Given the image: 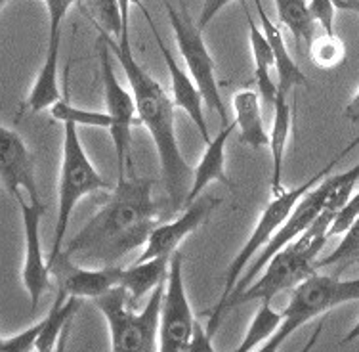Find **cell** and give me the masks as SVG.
Here are the masks:
<instances>
[{"label": "cell", "instance_id": "11", "mask_svg": "<svg viewBox=\"0 0 359 352\" xmlns=\"http://www.w3.org/2000/svg\"><path fill=\"white\" fill-rule=\"evenodd\" d=\"M18 205L25 235V261L21 270V280L31 299V311H36L39 301L48 291L52 274L41 242V221L42 214L46 213V205L42 201H27L23 195L18 200Z\"/></svg>", "mask_w": 359, "mask_h": 352}, {"label": "cell", "instance_id": "39", "mask_svg": "<svg viewBox=\"0 0 359 352\" xmlns=\"http://www.w3.org/2000/svg\"><path fill=\"white\" fill-rule=\"evenodd\" d=\"M337 10H344V12H353L359 15V0H334Z\"/></svg>", "mask_w": 359, "mask_h": 352}, {"label": "cell", "instance_id": "8", "mask_svg": "<svg viewBox=\"0 0 359 352\" xmlns=\"http://www.w3.org/2000/svg\"><path fill=\"white\" fill-rule=\"evenodd\" d=\"M161 2L166 8L168 21H170L174 39H176V46L180 50V56L186 62L189 75L195 81V84L199 86L205 104L218 113L222 126H226L229 123L228 107H226V102H224V98L220 94V86H218L215 73V58L208 52L207 42L203 39V31L197 25V21H194V18L187 12V8L184 4L178 10L168 0H161Z\"/></svg>", "mask_w": 359, "mask_h": 352}, {"label": "cell", "instance_id": "22", "mask_svg": "<svg viewBox=\"0 0 359 352\" xmlns=\"http://www.w3.org/2000/svg\"><path fill=\"white\" fill-rule=\"evenodd\" d=\"M83 299L67 295L63 289H57V297L46 316L42 318V332L36 341L39 352H50L57 348V345H63V339L67 335L69 324L75 312L79 311Z\"/></svg>", "mask_w": 359, "mask_h": 352}, {"label": "cell", "instance_id": "40", "mask_svg": "<svg viewBox=\"0 0 359 352\" xmlns=\"http://www.w3.org/2000/svg\"><path fill=\"white\" fill-rule=\"evenodd\" d=\"M359 339V320L355 322V325H353L350 332L346 333V337L340 341V345H348V343H353V341H358Z\"/></svg>", "mask_w": 359, "mask_h": 352}, {"label": "cell", "instance_id": "31", "mask_svg": "<svg viewBox=\"0 0 359 352\" xmlns=\"http://www.w3.org/2000/svg\"><path fill=\"white\" fill-rule=\"evenodd\" d=\"M42 332V320L33 324L27 330H23L18 335L0 341V352H31L36 348V341Z\"/></svg>", "mask_w": 359, "mask_h": 352}, {"label": "cell", "instance_id": "30", "mask_svg": "<svg viewBox=\"0 0 359 352\" xmlns=\"http://www.w3.org/2000/svg\"><path fill=\"white\" fill-rule=\"evenodd\" d=\"M359 182V163L348 169L344 173L340 174H329L327 176V186H329V195H327V203H325V209L327 211H332L337 213L346 201L350 200L353 188Z\"/></svg>", "mask_w": 359, "mask_h": 352}, {"label": "cell", "instance_id": "18", "mask_svg": "<svg viewBox=\"0 0 359 352\" xmlns=\"http://www.w3.org/2000/svg\"><path fill=\"white\" fill-rule=\"evenodd\" d=\"M241 4L243 12L247 15V23H249V42L250 50H252V60H255V79L256 86H258V96L266 105V110L273 111L277 98V83L271 79V67L276 65L273 52L269 46L268 37L264 35V31L256 27L245 0H241Z\"/></svg>", "mask_w": 359, "mask_h": 352}, {"label": "cell", "instance_id": "14", "mask_svg": "<svg viewBox=\"0 0 359 352\" xmlns=\"http://www.w3.org/2000/svg\"><path fill=\"white\" fill-rule=\"evenodd\" d=\"M134 4H138L140 10L144 12L145 20L149 23V27L153 31V37H155V41H157V46H159L161 54L165 58V65L166 70H168V75H170V84H172V102L176 107L180 110H184L189 115V119L194 121L195 129L199 131L201 138L208 142L210 140V134H208V124H207V115H205V111H203V104H205V100H203V94H201L199 86L195 84V81L191 79V75H187L186 71L180 67L178 60L174 58V54L168 50L163 39H161V33L157 25L153 23L151 15L147 14V10L142 4V0H136Z\"/></svg>", "mask_w": 359, "mask_h": 352}, {"label": "cell", "instance_id": "29", "mask_svg": "<svg viewBox=\"0 0 359 352\" xmlns=\"http://www.w3.org/2000/svg\"><path fill=\"white\" fill-rule=\"evenodd\" d=\"M308 48H310L311 62L321 70H334L346 60L344 42L340 41L334 33H331V35L323 33L319 37L316 35Z\"/></svg>", "mask_w": 359, "mask_h": 352}, {"label": "cell", "instance_id": "19", "mask_svg": "<svg viewBox=\"0 0 359 352\" xmlns=\"http://www.w3.org/2000/svg\"><path fill=\"white\" fill-rule=\"evenodd\" d=\"M287 94L277 92L276 105H273V123H271V136H269V153H271V194L277 195L285 190L283 167L287 144H289L290 131H292V110H290Z\"/></svg>", "mask_w": 359, "mask_h": 352}, {"label": "cell", "instance_id": "15", "mask_svg": "<svg viewBox=\"0 0 359 352\" xmlns=\"http://www.w3.org/2000/svg\"><path fill=\"white\" fill-rule=\"evenodd\" d=\"M52 272L57 278V285L67 295L79 299H94L104 295L105 291L121 283V266H96V268H83L73 264L71 259L57 256L52 266Z\"/></svg>", "mask_w": 359, "mask_h": 352}, {"label": "cell", "instance_id": "35", "mask_svg": "<svg viewBox=\"0 0 359 352\" xmlns=\"http://www.w3.org/2000/svg\"><path fill=\"white\" fill-rule=\"evenodd\" d=\"M231 2H235V0H203V8H201L199 18H197V25H199L201 31H205L208 23Z\"/></svg>", "mask_w": 359, "mask_h": 352}, {"label": "cell", "instance_id": "37", "mask_svg": "<svg viewBox=\"0 0 359 352\" xmlns=\"http://www.w3.org/2000/svg\"><path fill=\"white\" fill-rule=\"evenodd\" d=\"M136 0H118L121 4V15H123V25H125V39L121 44H130V6Z\"/></svg>", "mask_w": 359, "mask_h": 352}, {"label": "cell", "instance_id": "12", "mask_svg": "<svg viewBox=\"0 0 359 352\" xmlns=\"http://www.w3.org/2000/svg\"><path fill=\"white\" fill-rule=\"evenodd\" d=\"M0 184L15 201L21 197V190L27 192L31 201H41L35 159L20 134L4 124H0Z\"/></svg>", "mask_w": 359, "mask_h": 352}, {"label": "cell", "instance_id": "17", "mask_svg": "<svg viewBox=\"0 0 359 352\" xmlns=\"http://www.w3.org/2000/svg\"><path fill=\"white\" fill-rule=\"evenodd\" d=\"M255 4L260 23H262L264 35L268 37L269 46H271V52H273V60H276L273 70L277 71V92H283V94L289 96L290 90L294 86H300V84L308 86L310 81L304 75V71L298 67V63L292 60V56L289 54L283 35H281V31H279L276 23L269 20V15L266 14L262 0H255Z\"/></svg>", "mask_w": 359, "mask_h": 352}, {"label": "cell", "instance_id": "24", "mask_svg": "<svg viewBox=\"0 0 359 352\" xmlns=\"http://www.w3.org/2000/svg\"><path fill=\"white\" fill-rule=\"evenodd\" d=\"M273 2H276L279 21L290 31L298 52L302 48V42L310 46V42L316 37L318 23L311 15L308 0H273Z\"/></svg>", "mask_w": 359, "mask_h": 352}, {"label": "cell", "instance_id": "38", "mask_svg": "<svg viewBox=\"0 0 359 352\" xmlns=\"http://www.w3.org/2000/svg\"><path fill=\"white\" fill-rule=\"evenodd\" d=\"M344 115H346V119H350L352 123H358L359 121V89H358V92L353 94L352 102L346 105Z\"/></svg>", "mask_w": 359, "mask_h": 352}, {"label": "cell", "instance_id": "2", "mask_svg": "<svg viewBox=\"0 0 359 352\" xmlns=\"http://www.w3.org/2000/svg\"><path fill=\"white\" fill-rule=\"evenodd\" d=\"M97 35H102L107 41L111 52L115 54L128 79L132 96L136 102L138 121L149 131L157 150L161 174L170 203V213H174L182 205H186L187 194L194 184V169L182 155L176 138L174 102L161 86L159 81L153 79L151 73L140 65L138 60L134 58L130 44H121L102 31H97Z\"/></svg>", "mask_w": 359, "mask_h": 352}, {"label": "cell", "instance_id": "4", "mask_svg": "<svg viewBox=\"0 0 359 352\" xmlns=\"http://www.w3.org/2000/svg\"><path fill=\"white\" fill-rule=\"evenodd\" d=\"M355 145H359V136L346 145L342 152L337 153V155H334V157H332L331 161L323 167V169H319L318 173L313 174V176H310V178L306 180V182H302V184L297 188H290V190L285 188L281 194L273 195V200L269 201L268 205L264 207L262 214H260V219H258V222H256V226L255 230H252L250 237L247 240V243L243 245L241 251L233 256V261L229 263L228 270H226V278H224V291H222L220 299H218V303H216V306L212 308V312H210V318H208L207 332L210 337H215L216 332H218V327H220L222 324V316H220L222 306H224V303L228 301L229 295L233 293L235 283H237V280L243 276V272L247 270L250 261H252V259L258 255V251H260V249L269 242V237L276 234L277 228H279V226L289 219V214L292 213V209L297 207L298 201L302 200V197L310 192L311 188L316 186V184H319L325 176H329V174L334 171V167L339 165L340 161H342L348 153L352 152Z\"/></svg>", "mask_w": 359, "mask_h": 352}, {"label": "cell", "instance_id": "21", "mask_svg": "<svg viewBox=\"0 0 359 352\" xmlns=\"http://www.w3.org/2000/svg\"><path fill=\"white\" fill-rule=\"evenodd\" d=\"M60 46H62V37L60 39H48L46 44V56L42 67L36 75L35 83L31 86L25 105L31 113L50 110L52 105L62 100L60 92V81H57V67H60Z\"/></svg>", "mask_w": 359, "mask_h": 352}, {"label": "cell", "instance_id": "36", "mask_svg": "<svg viewBox=\"0 0 359 352\" xmlns=\"http://www.w3.org/2000/svg\"><path fill=\"white\" fill-rule=\"evenodd\" d=\"M187 352H215L212 346V337L208 335L207 330H203L201 324L195 320L194 332H191V339H189V348Z\"/></svg>", "mask_w": 359, "mask_h": 352}, {"label": "cell", "instance_id": "33", "mask_svg": "<svg viewBox=\"0 0 359 352\" xmlns=\"http://www.w3.org/2000/svg\"><path fill=\"white\" fill-rule=\"evenodd\" d=\"M359 216V192L355 195H350V200L334 213L331 226H329V237L332 235H342L346 230L352 226L355 219Z\"/></svg>", "mask_w": 359, "mask_h": 352}, {"label": "cell", "instance_id": "41", "mask_svg": "<svg viewBox=\"0 0 359 352\" xmlns=\"http://www.w3.org/2000/svg\"><path fill=\"white\" fill-rule=\"evenodd\" d=\"M8 2H10V0H0V10H2V8L6 6Z\"/></svg>", "mask_w": 359, "mask_h": 352}, {"label": "cell", "instance_id": "13", "mask_svg": "<svg viewBox=\"0 0 359 352\" xmlns=\"http://www.w3.org/2000/svg\"><path fill=\"white\" fill-rule=\"evenodd\" d=\"M218 205H220V200L205 195L186 205V211L180 214L176 221L157 224L149 234V240L145 243L142 255L134 263H142V261H149V259L163 255L172 256L178 251L180 243L189 234H194L199 226H203Z\"/></svg>", "mask_w": 359, "mask_h": 352}, {"label": "cell", "instance_id": "10", "mask_svg": "<svg viewBox=\"0 0 359 352\" xmlns=\"http://www.w3.org/2000/svg\"><path fill=\"white\" fill-rule=\"evenodd\" d=\"M194 324V311H191L186 283H184V256L180 251H176L170 256L165 295L161 303L159 351L187 352Z\"/></svg>", "mask_w": 359, "mask_h": 352}, {"label": "cell", "instance_id": "25", "mask_svg": "<svg viewBox=\"0 0 359 352\" xmlns=\"http://www.w3.org/2000/svg\"><path fill=\"white\" fill-rule=\"evenodd\" d=\"M283 324V312H277L269 301H262L256 316L252 318L249 330L243 337L241 345L237 346V352H250L256 346L262 345L264 341H269Z\"/></svg>", "mask_w": 359, "mask_h": 352}, {"label": "cell", "instance_id": "7", "mask_svg": "<svg viewBox=\"0 0 359 352\" xmlns=\"http://www.w3.org/2000/svg\"><path fill=\"white\" fill-rule=\"evenodd\" d=\"M352 301H359V278L340 280L337 274H311L292 289L289 304L283 311V324L276 335L269 339L268 345H264L260 351H277L292 333L310 320Z\"/></svg>", "mask_w": 359, "mask_h": 352}, {"label": "cell", "instance_id": "27", "mask_svg": "<svg viewBox=\"0 0 359 352\" xmlns=\"http://www.w3.org/2000/svg\"><path fill=\"white\" fill-rule=\"evenodd\" d=\"M342 235H344L342 242L339 243V247L334 249L331 255L318 259V264H316L318 270L334 268V274L340 276L348 266L359 264V216Z\"/></svg>", "mask_w": 359, "mask_h": 352}, {"label": "cell", "instance_id": "6", "mask_svg": "<svg viewBox=\"0 0 359 352\" xmlns=\"http://www.w3.org/2000/svg\"><path fill=\"white\" fill-rule=\"evenodd\" d=\"M165 295V282L149 293L142 312L130 304V295L123 285H115L104 295L94 299L100 312L109 325L113 352H153L159 351L157 335L161 324V303Z\"/></svg>", "mask_w": 359, "mask_h": 352}, {"label": "cell", "instance_id": "32", "mask_svg": "<svg viewBox=\"0 0 359 352\" xmlns=\"http://www.w3.org/2000/svg\"><path fill=\"white\" fill-rule=\"evenodd\" d=\"M46 6L48 14V39H57L62 37L63 20L67 18L73 4H81V0H41Z\"/></svg>", "mask_w": 359, "mask_h": 352}, {"label": "cell", "instance_id": "16", "mask_svg": "<svg viewBox=\"0 0 359 352\" xmlns=\"http://www.w3.org/2000/svg\"><path fill=\"white\" fill-rule=\"evenodd\" d=\"M235 129H237L235 121H229L226 126H222L215 138L207 142V148H205V153L201 155L199 165L194 169V184H191V190L187 194L186 205L194 203L201 195V192L212 182H222L226 186H231V180L226 173V145H228L229 136Z\"/></svg>", "mask_w": 359, "mask_h": 352}, {"label": "cell", "instance_id": "28", "mask_svg": "<svg viewBox=\"0 0 359 352\" xmlns=\"http://www.w3.org/2000/svg\"><path fill=\"white\" fill-rule=\"evenodd\" d=\"M50 115L55 121L62 123H75L76 126H94V129H111V117L107 111H90L76 107L69 104L67 100H57L52 107H50Z\"/></svg>", "mask_w": 359, "mask_h": 352}, {"label": "cell", "instance_id": "5", "mask_svg": "<svg viewBox=\"0 0 359 352\" xmlns=\"http://www.w3.org/2000/svg\"><path fill=\"white\" fill-rule=\"evenodd\" d=\"M111 182L97 173L92 165L88 153L84 152L75 123H63L62 167H60V184H57V221H55L54 243L48 255L50 268L57 256L62 255L65 245V234L69 228L76 203L96 192H111Z\"/></svg>", "mask_w": 359, "mask_h": 352}, {"label": "cell", "instance_id": "1", "mask_svg": "<svg viewBox=\"0 0 359 352\" xmlns=\"http://www.w3.org/2000/svg\"><path fill=\"white\" fill-rule=\"evenodd\" d=\"M157 221L159 209L153 200V180L126 174L111 190L104 207L63 245L60 256L117 266L121 259L147 243L153 228L159 224Z\"/></svg>", "mask_w": 359, "mask_h": 352}, {"label": "cell", "instance_id": "3", "mask_svg": "<svg viewBox=\"0 0 359 352\" xmlns=\"http://www.w3.org/2000/svg\"><path fill=\"white\" fill-rule=\"evenodd\" d=\"M332 219H334V213L323 209V213L319 214L297 240H292L289 245H285L281 251H277L276 255L269 259L268 264L264 266L262 276L222 306V318L231 308L241 306V304L255 303V301L271 303L279 293L294 289L298 283L304 282L311 274H316L318 256L329 240V226Z\"/></svg>", "mask_w": 359, "mask_h": 352}, {"label": "cell", "instance_id": "42", "mask_svg": "<svg viewBox=\"0 0 359 352\" xmlns=\"http://www.w3.org/2000/svg\"><path fill=\"white\" fill-rule=\"evenodd\" d=\"M0 341H2V337H0Z\"/></svg>", "mask_w": 359, "mask_h": 352}, {"label": "cell", "instance_id": "9", "mask_svg": "<svg viewBox=\"0 0 359 352\" xmlns=\"http://www.w3.org/2000/svg\"><path fill=\"white\" fill-rule=\"evenodd\" d=\"M111 48L104 37L97 35V58L102 67V83L107 115L111 117V140L115 145L118 178L126 176L132 169V124L140 123L136 113V102L130 92L118 83V77L113 70Z\"/></svg>", "mask_w": 359, "mask_h": 352}, {"label": "cell", "instance_id": "20", "mask_svg": "<svg viewBox=\"0 0 359 352\" xmlns=\"http://www.w3.org/2000/svg\"><path fill=\"white\" fill-rule=\"evenodd\" d=\"M235 111V124L239 129V144L250 150L269 145V134L264 129L260 96L255 90H241L231 100Z\"/></svg>", "mask_w": 359, "mask_h": 352}, {"label": "cell", "instance_id": "23", "mask_svg": "<svg viewBox=\"0 0 359 352\" xmlns=\"http://www.w3.org/2000/svg\"><path fill=\"white\" fill-rule=\"evenodd\" d=\"M168 264H170V256L163 255L123 268L118 285H123L128 291L132 306H138L142 299L147 297L159 283L165 282L166 274H168Z\"/></svg>", "mask_w": 359, "mask_h": 352}, {"label": "cell", "instance_id": "26", "mask_svg": "<svg viewBox=\"0 0 359 352\" xmlns=\"http://www.w3.org/2000/svg\"><path fill=\"white\" fill-rule=\"evenodd\" d=\"M79 6L83 8V12L92 20L97 31L109 35L117 42L125 39V25L118 0H81Z\"/></svg>", "mask_w": 359, "mask_h": 352}, {"label": "cell", "instance_id": "34", "mask_svg": "<svg viewBox=\"0 0 359 352\" xmlns=\"http://www.w3.org/2000/svg\"><path fill=\"white\" fill-rule=\"evenodd\" d=\"M310 12L318 25H321L323 33H334V14L337 6L334 0H310Z\"/></svg>", "mask_w": 359, "mask_h": 352}]
</instances>
